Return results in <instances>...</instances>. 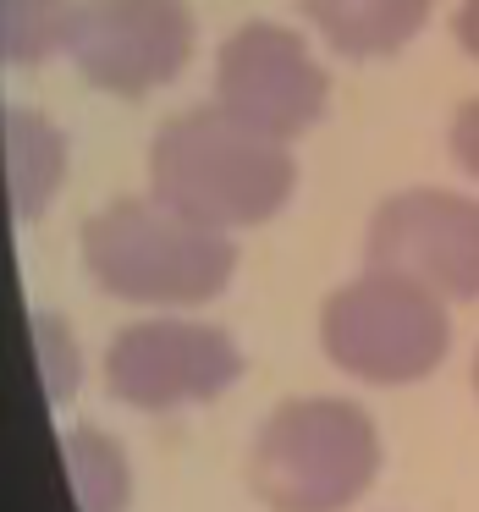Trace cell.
<instances>
[{
    "mask_svg": "<svg viewBox=\"0 0 479 512\" xmlns=\"http://www.w3.org/2000/svg\"><path fill=\"white\" fill-rule=\"evenodd\" d=\"M149 188L215 232H243L287 210L298 160L287 138L259 133L226 105H193L155 133Z\"/></svg>",
    "mask_w": 479,
    "mask_h": 512,
    "instance_id": "1",
    "label": "cell"
},
{
    "mask_svg": "<svg viewBox=\"0 0 479 512\" xmlns=\"http://www.w3.org/2000/svg\"><path fill=\"white\" fill-rule=\"evenodd\" d=\"M78 259L105 298L144 309H199L215 303L237 276V243L215 226L182 215L160 193L111 199L89 215Z\"/></svg>",
    "mask_w": 479,
    "mask_h": 512,
    "instance_id": "2",
    "label": "cell"
},
{
    "mask_svg": "<svg viewBox=\"0 0 479 512\" xmlns=\"http://www.w3.org/2000/svg\"><path fill=\"white\" fill-rule=\"evenodd\" d=\"M375 474L380 430L347 397H287L248 452V485L270 512H347Z\"/></svg>",
    "mask_w": 479,
    "mask_h": 512,
    "instance_id": "3",
    "label": "cell"
},
{
    "mask_svg": "<svg viewBox=\"0 0 479 512\" xmlns=\"http://www.w3.org/2000/svg\"><path fill=\"white\" fill-rule=\"evenodd\" d=\"M320 347L342 375L364 386H419L452 353L446 298L397 270L369 265L325 298Z\"/></svg>",
    "mask_w": 479,
    "mask_h": 512,
    "instance_id": "4",
    "label": "cell"
},
{
    "mask_svg": "<svg viewBox=\"0 0 479 512\" xmlns=\"http://www.w3.org/2000/svg\"><path fill=\"white\" fill-rule=\"evenodd\" d=\"M193 39L188 0H78L67 56L89 89L144 100L188 72Z\"/></svg>",
    "mask_w": 479,
    "mask_h": 512,
    "instance_id": "5",
    "label": "cell"
},
{
    "mask_svg": "<svg viewBox=\"0 0 479 512\" xmlns=\"http://www.w3.org/2000/svg\"><path fill=\"white\" fill-rule=\"evenodd\" d=\"M243 380V347L204 320H138L105 347V391L138 413L215 402Z\"/></svg>",
    "mask_w": 479,
    "mask_h": 512,
    "instance_id": "6",
    "label": "cell"
},
{
    "mask_svg": "<svg viewBox=\"0 0 479 512\" xmlns=\"http://www.w3.org/2000/svg\"><path fill=\"white\" fill-rule=\"evenodd\" d=\"M375 270L419 281L446 303L479 298V199L452 188H402L375 204L364 237Z\"/></svg>",
    "mask_w": 479,
    "mask_h": 512,
    "instance_id": "7",
    "label": "cell"
},
{
    "mask_svg": "<svg viewBox=\"0 0 479 512\" xmlns=\"http://www.w3.org/2000/svg\"><path fill=\"white\" fill-rule=\"evenodd\" d=\"M215 105L270 138H303L331 105V78L287 23H243L215 56Z\"/></svg>",
    "mask_w": 479,
    "mask_h": 512,
    "instance_id": "8",
    "label": "cell"
},
{
    "mask_svg": "<svg viewBox=\"0 0 479 512\" xmlns=\"http://www.w3.org/2000/svg\"><path fill=\"white\" fill-rule=\"evenodd\" d=\"M314 34L347 61H386L424 34L435 0H298Z\"/></svg>",
    "mask_w": 479,
    "mask_h": 512,
    "instance_id": "9",
    "label": "cell"
},
{
    "mask_svg": "<svg viewBox=\"0 0 479 512\" xmlns=\"http://www.w3.org/2000/svg\"><path fill=\"white\" fill-rule=\"evenodd\" d=\"M6 182H12V215L39 221L67 182V133L45 111L12 105L6 111Z\"/></svg>",
    "mask_w": 479,
    "mask_h": 512,
    "instance_id": "10",
    "label": "cell"
},
{
    "mask_svg": "<svg viewBox=\"0 0 479 512\" xmlns=\"http://www.w3.org/2000/svg\"><path fill=\"white\" fill-rule=\"evenodd\" d=\"M61 463H67L72 507L78 512H127L133 507V468L116 435L78 424L61 435Z\"/></svg>",
    "mask_w": 479,
    "mask_h": 512,
    "instance_id": "11",
    "label": "cell"
},
{
    "mask_svg": "<svg viewBox=\"0 0 479 512\" xmlns=\"http://www.w3.org/2000/svg\"><path fill=\"white\" fill-rule=\"evenodd\" d=\"M78 0H0V50L12 67H39L67 50Z\"/></svg>",
    "mask_w": 479,
    "mask_h": 512,
    "instance_id": "12",
    "label": "cell"
},
{
    "mask_svg": "<svg viewBox=\"0 0 479 512\" xmlns=\"http://www.w3.org/2000/svg\"><path fill=\"white\" fill-rule=\"evenodd\" d=\"M34 364H39V391L50 408H67L83 380V353L78 336L61 314H34Z\"/></svg>",
    "mask_w": 479,
    "mask_h": 512,
    "instance_id": "13",
    "label": "cell"
},
{
    "mask_svg": "<svg viewBox=\"0 0 479 512\" xmlns=\"http://www.w3.org/2000/svg\"><path fill=\"white\" fill-rule=\"evenodd\" d=\"M446 144H452V160H457V166H463L468 177L479 182V94H474V100H463V105H457Z\"/></svg>",
    "mask_w": 479,
    "mask_h": 512,
    "instance_id": "14",
    "label": "cell"
},
{
    "mask_svg": "<svg viewBox=\"0 0 479 512\" xmlns=\"http://www.w3.org/2000/svg\"><path fill=\"white\" fill-rule=\"evenodd\" d=\"M452 34L468 56L479 61V0H457V17H452Z\"/></svg>",
    "mask_w": 479,
    "mask_h": 512,
    "instance_id": "15",
    "label": "cell"
},
{
    "mask_svg": "<svg viewBox=\"0 0 479 512\" xmlns=\"http://www.w3.org/2000/svg\"><path fill=\"white\" fill-rule=\"evenodd\" d=\"M474 397H479V353H474Z\"/></svg>",
    "mask_w": 479,
    "mask_h": 512,
    "instance_id": "16",
    "label": "cell"
}]
</instances>
